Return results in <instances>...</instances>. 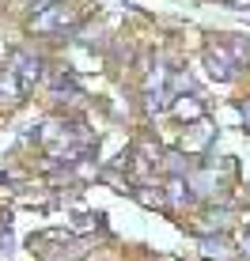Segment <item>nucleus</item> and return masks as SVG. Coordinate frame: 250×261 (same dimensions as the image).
Listing matches in <instances>:
<instances>
[{"label":"nucleus","instance_id":"nucleus-4","mask_svg":"<svg viewBox=\"0 0 250 261\" xmlns=\"http://www.w3.org/2000/svg\"><path fill=\"white\" fill-rule=\"evenodd\" d=\"M171 201H174V204H178V201H190V193L182 190V182H174V186H171Z\"/></svg>","mask_w":250,"mask_h":261},{"label":"nucleus","instance_id":"nucleus-6","mask_svg":"<svg viewBox=\"0 0 250 261\" xmlns=\"http://www.w3.org/2000/svg\"><path fill=\"white\" fill-rule=\"evenodd\" d=\"M243 246H246V250H250V235H246V239H243Z\"/></svg>","mask_w":250,"mask_h":261},{"label":"nucleus","instance_id":"nucleus-1","mask_svg":"<svg viewBox=\"0 0 250 261\" xmlns=\"http://www.w3.org/2000/svg\"><path fill=\"white\" fill-rule=\"evenodd\" d=\"M12 65H15L12 72L19 76V84H23V87H31L34 80L42 76V65H38V57H27V53H12Z\"/></svg>","mask_w":250,"mask_h":261},{"label":"nucleus","instance_id":"nucleus-3","mask_svg":"<svg viewBox=\"0 0 250 261\" xmlns=\"http://www.w3.org/2000/svg\"><path fill=\"white\" fill-rule=\"evenodd\" d=\"M209 72H212V76H220V80H228V76H231L228 61L220 57V53H209Z\"/></svg>","mask_w":250,"mask_h":261},{"label":"nucleus","instance_id":"nucleus-2","mask_svg":"<svg viewBox=\"0 0 250 261\" xmlns=\"http://www.w3.org/2000/svg\"><path fill=\"white\" fill-rule=\"evenodd\" d=\"M201 250H205L209 257H228V254H231V246H228V239H224V235H216V239L205 235V239H201Z\"/></svg>","mask_w":250,"mask_h":261},{"label":"nucleus","instance_id":"nucleus-5","mask_svg":"<svg viewBox=\"0 0 250 261\" xmlns=\"http://www.w3.org/2000/svg\"><path fill=\"white\" fill-rule=\"evenodd\" d=\"M243 118H246V125H250V98L243 102Z\"/></svg>","mask_w":250,"mask_h":261}]
</instances>
